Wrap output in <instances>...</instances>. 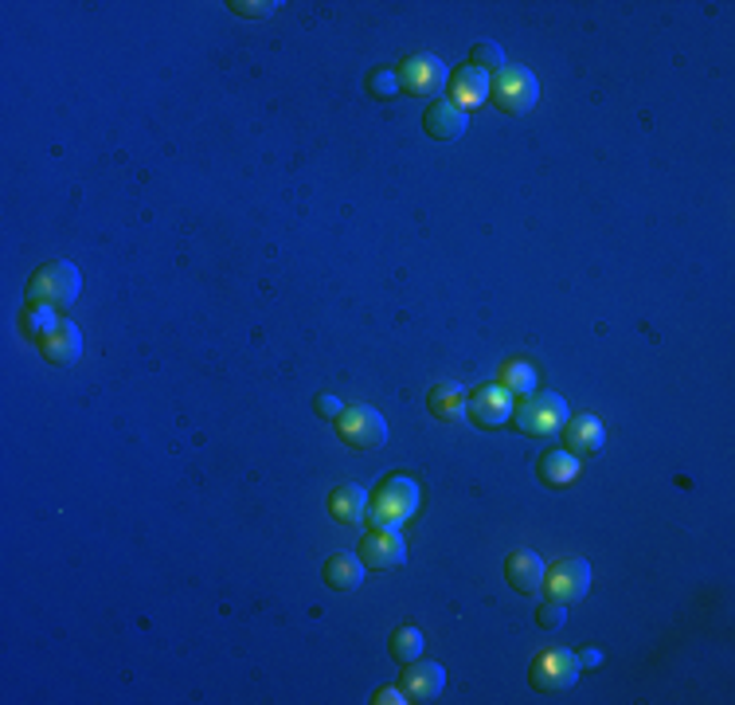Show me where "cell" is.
Instances as JSON below:
<instances>
[{"mask_svg":"<svg viewBox=\"0 0 735 705\" xmlns=\"http://www.w3.org/2000/svg\"><path fill=\"white\" fill-rule=\"evenodd\" d=\"M466 420H474L477 427H486V432H493V427H501V423L513 420V393L508 388H501V384H481L474 396L466 400Z\"/></svg>","mask_w":735,"mask_h":705,"instance_id":"obj_9","label":"cell"},{"mask_svg":"<svg viewBox=\"0 0 735 705\" xmlns=\"http://www.w3.org/2000/svg\"><path fill=\"white\" fill-rule=\"evenodd\" d=\"M36 345H40V352L51 364L67 369V364H75L82 357V330L75 322H67V318H60Z\"/></svg>","mask_w":735,"mask_h":705,"instance_id":"obj_12","label":"cell"},{"mask_svg":"<svg viewBox=\"0 0 735 705\" xmlns=\"http://www.w3.org/2000/svg\"><path fill=\"white\" fill-rule=\"evenodd\" d=\"M368 91L376 94V99H391V94H399V79L391 67H379L368 75Z\"/></svg>","mask_w":735,"mask_h":705,"instance_id":"obj_26","label":"cell"},{"mask_svg":"<svg viewBox=\"0 0 735 705\" xmlns=\"http://www.w3.org/2000/svg\"><path fill=\"white\" fill-rule=\"evenodd\" d=\"M498 384L508 388V393H520V396H532L537 393V369L528 361H505L498 373Z\"/></svg>","mask_w":735,"mask_h":705,"instance_id":"obj_22","label":"cell"},{"mask_svg":"<svg viewBox=\"0 0 735 705\" xmlns=\"http://www.w3.org/2000/svg\"><path fill=\"white\" fill-rule=\"evenodd\" d=\"M469 63H474V67H481L489 75V70L505 67V51H501V43H493V40H477L474 51H469Z\"/></svg>","mask_w":735,"mask_h":705,"instance_id":"obj_24","label":"cell"},{"mask_svg":"<svg viewBox=\"0 0 735 705\" xmlns=\"http://www.w3.org/2000/svg\"><path fill=\"white\" fill-rule=\"evenodd\" d=\"M544 568L547 564L540 561V553H532V549H513L505 561V576L508 585L517 588L520 595H532L544 588Z\"/></svg>","mask_w":735,"mask_h":705,"instance_id":"obj_15","label":"cell"},{"mask_svg":"<svg viewBox=\"0 0 735 705\" xmlns=\"http://www.w3.org/2000/svg\"><path fill=\"white\" fill-rule=\"evenodd\" d=\"M537 624L544 627V631H556V627H564L567 624V604H559V600H547V604H540Z\"/></svg>","mask_w":735,"mask_h":705,"instance_id":"obj_27","label":"cell"},{"mask_svg":"<svg viewBox=\"0 0 735 705\" xmlns=\"http://www.w3.org/2000/svg\"><path fill=\"white\" fill-rule=\"evenodd\" d=\"M55 322H60V318H55V310H51V306H24V313H21V333L28 337V342H40L43 333H48Z\"/></svg>","mask_w":735,"mask_h":705,"instance_id":"obj_23","label":"cell"},{"mask_svg":"<svg viewBox=\"0 0 735 705\" xmlns=\"http://www.w3.org/2000/svg\"><path fill=\"white\" fill-rule=\"evenodd\" d=\"M537 474H540V483H544V486H552V490H564V486H571L579 478V459H576V454L559 451V447H552V451L540 454Z\"/></svg>","mask_w":735,"mask_h":705,"instance_id":"obj_19","label":"cell"},{"mask_svg":"<svg viewBox=\"0 0 735 705\" xmlns=\"http://www.w3.org/2000/svg\"><path fill=\"white\" fill-rule=\"evenodd\" d=\"M427 408H430V415L442 423L466 420V393H462V384H454V381L435 384L427 396Z\"/></svg>","mask_w":735,"mask_h":705,"instance_id":"obj_20","label":"cell"},{"mask_svg":"<svg viewBox=\"0 0 735 705\" xmlns=\"http://www.w3.org/2000/svg\"><path fill=\"white\" fill-rule=\"evenodd\" d=\"M547 600H559V604H576L591 592V564L583 556H564L552 568H544V588Z\"/></svg>","mask_w":735,"mask_h":705,"instance_id":"obj_7","label":"cell"},{"mask_svg":"<svg viewBox=\"0 0 735 705\" xmlns=\"http://www.w3.org/2000/svg\"><path fill=\"white\" fill-rule=\"evenodd\" d=\"M489 82H493V75H486L481 67H462V70H454L450 75V102H454L457 111H474V106H481V102L489 99Z\"/></svg>","mask_w":735,"mask_h":705,"instance_id":"obj_14","label":"cell"},{"mask_svg":"<svg viewBox=\"0 0 735 705\" xmlns=\"http://www.w3.org/2000/svg\"><path fill=\"white\" fill-rule=\"evenodd\" d=\"M313 408H318L321 420H337V415L345 412V403H340L337 396H328V393H321L318 400H313Z\"/></svg>","mask_w":735,"mask_h":705,"instance_id":"obj_28","label":"cell"},{"mask_svg":"<svg viewBox=\"0 0 735 705\" xmlns=\"http://www.w3.org/2000/svg\"><path fill=\"white\" fill-rule=\"evenodd\" d=\"M328 517L337 525H364L368 517V490L357 483H340L328 493Z\"/></svg>","mask_w":735,"mask_h":705,"instance_id":"obj_17","label":"cell"},{"mask_svg":"<svg viewBox=\"0 0 735 705\" xmlns=\"http://www.w3.org/2000/svg\"><path fill=\"white\" fill-rule=\"evenodd\" d=\"M469 126V114L457 111L454 102H430L427 114H423V130L430 133L435 141H457L462 133H466Z\"/></svg>","mask_w":735,"mask_h":705,"instance_id":"obj_16","label":"cell"},{"mask_svg":"<svg viewBox=\"0 0 735 705\" xmlns=\"http://www.w3.org/2000/svg\"><path fill=\"white\" fill-rule=\"evenodd\" d=\"M579 666H586V670H595L598 663H603V651H598V646H586V651H579Z\"/></svg>","mask_w":735,"mask_h":705,"instance_id":"obj_30","label":"cell"},{"mask_svg":"<svg viewBox=\"0 0 735 705\" xmlns=\"http://www.w3.org/2000/svg\"><path fill=\"white\" fill-rule=\"evenodd\" d=\"M579 670H583V666H579L576 651L552 646V651L537 655V663H532L528 678H532V685H537L540 694H559V690H567V685H576Z\"/></svg>","mask_w":735,"mask_h":705,"instance_id":"obj_8","label":"cell"},{"mask_svg":"<svg viewBox=\"0 0 735 705\" xmlns=\"http://www.w3.org/2000/svg\"><path fill=\"white\" fill-rule=\"evenodd\" d=\"M235 16H247V21H267V16H274V12L282 9L279 0H231L228 4Z\"/></svg>","mask_w":735,"mask_h":705,"instance_id":"obj_25","label":"cell"},{"mask_svg":"<svg viewBox=\"0 0 735 705\" xmlns=\"http://www.w3.org/2000/svg\"><path fill=\"white\" fill-rule=\"evenodd\" d=\"M489 94H493V106H498V111L513 114V118H525L540 99V82L525 63H505V67L493 75V82H489Z\"/></svg>","mask_w":735,"mask_h":705,"instance_id":"obj_3","label":"cell"},{"mask_svg":"<svg viewBox=\"0 0 735 705\" xmlns=\"http://www.w3.org/2000/svg\"><path fill=\"white\" fill-rule=\"evenodd\" d=\"M442 685H447V670L438 663H408L403 678H399V690L408 694V702H435L442 694Z\"/></svg>","mask_w":735,"mask_h":705,"instance_id":"obj_13","label":"cell"},{"mask_svg":"<svg viewBox=\"0 0 735 705\" xmlns=\"http://www.w3.org/2000/svg\"><path fill=\"white\" fill-rule=\"evenodd\" d=\"M564 432V447L567 454H576V459H598L606 447V427L598 415H571V420L559 427Z\"/></svg>","mask_w":735,"mask_h":705,"instance_id":"obj_11","label":"cell"},{"mask_svg":"<svg viewBox=\"0 0 735 705\" xmlns=\"http://www.w3.org/2000/svg\"><path fill=\"white\" fill-rule=\"evenodd\" d=\"M372 702H376V705H403V702H408V694H403L399 685H384V690H379Z\"/></svg>","mask_w":735,"mask_h":705,"instance_id":"obj_29","label":"cell"},{"mask_svg":"<svg viewBox=\"0 0 735 705\" xmlns=\"http://www.w3.org/2000/svg\"><path fill=\"white\" fill-rule=\"evenodd\" d=\"M423 646H427V634L418 631V627H396L391 631V643H388V651H391V658L396 663H415V658H423Z\"/></svg>","mask_w":735,"mask_h":705,"instance_id":"obj_21","label":"cell"},{"mask_svg":"<svg viewBox=\"0 0 735 705\" xmlns=\"http://www.w3.org/2000/svg\"><path fill=\"white\" fill-rule=\"evenodd\" d=\"M82 291V274L70 259H51L28 282V306H51V310H67L75 306Z\"/></svg>","mask_w":735,"mask_h":705,"instance_id":"obj_2","label":"cell"},{"mask_svg":"<svg viewBox=\"0 0 735 705\" xmlns=\"http://www.w3.org/2000/svg\"><path fill=\"white\" fill-rule=\"evenodd\" d=\"M333 423H337L340 444L352 447V451H379V447L388 444V423L368 403H352Z\"/></svg>","mask_w":735,"mask_h":705,"instance_id":"obj_4","label":"cell"},{"mask_svg":"<svg viewBox=\"0 0 735 705\" xmlns=\"http://www.w3.org/2000/svg\"><path fill=\"white\" fill-rule=\"evenodd\" d=\"M567 420H571L567 400L556 393H532L525 396L520 408H513V423H517V432L525 435H556Z\"/></svg>","mask_w":735,"mask_h":705,"instance_id":"obj_6","label":"cell"},{"mask_svg":"<svg viewBox=\"0 0 735 705\" xmlns=\"http://www.w3.org/2000/svg\"><path fill=\"white\" fill-rule=\"evenodd\" d=\"M418 510V486L411 483L408 474H388L376 490L368 493V517L379 525V529H399L408 525Z\"/></svg>","mask_w":735,"mask_h":705,"instance_id":"obj_1","label":"cell"},{"mask_svg":"<svg viewBox=\"0 0 735 705\" xmlns=\"http://www.w3.org/2000/svg\"><path fill=\"white\" fill-rule=\"evenodd\" d=\"M368 564L360 561V553H333L325 561V585L333 592H357L364 585Z\"/></svg>","mask_w":735,"mask_h":705,"instance_id":"obj_18","label":"cell"},{"mask_svg":"<svg viewBox=\"0 0 735 705\" xmlns=\"http://www.w3.org/2000/svg\"><path fill=\"white\" fill-rule=\"evenodd\" d=\"M360 561L376 573H391V568H403L408 564V544L399 537V529H368V537L360 541Z\"/></svg>","mask_w":735,"mask_h":705,"instance_id":"obj_10","label":"cell"},{"mask_svg":"<svg viewBox=\"0 0 735 705\" xmlns=\"http://www.w3.org/2000/svg\"><path fill=\"white\" fill-rule=\"evenodd\" d=\"M396 79H399V94H411V99H435V94L450 82V70L438 55L418 51V55H411V60L399 63Z\"/></svg>","mask_w":735,"mask_h":705,"instance_id":"obj_5","label":"cell"}]
</instances>
